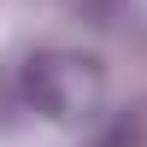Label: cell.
<instances>
[{
	"instance_id": "cell-2",
	"label": "cell",
	"mask_w": 147,
	"mask_h": 147,
	"mask_svg": "<svg viewBox=\"0 0 147 147\" xmlns=\"http://www.w3.org/2000/svg\"><path fill=\"white\" fill-rule=\"evenodd\" d=\"M94 147H141V136H136V124H112V129H100Z\"/></svg>"
},
{
	"instance_id": "cell-1",
	"label": "cell",
	"mask_w": 147,
	"mask_h": 147,
	"mask_svg": "<svg viewBox=\"0 0 147 147\" xmlns=\"http://www.w3.org/2000/svg\"><path fill=\"white\" fill-rule=\"evenodd\" d=\"M18 94L30 112L47 124H88L106 106V65L94 53H71V47H47L30 53L18 71Z\"/></svg>"
}]
</instances>
